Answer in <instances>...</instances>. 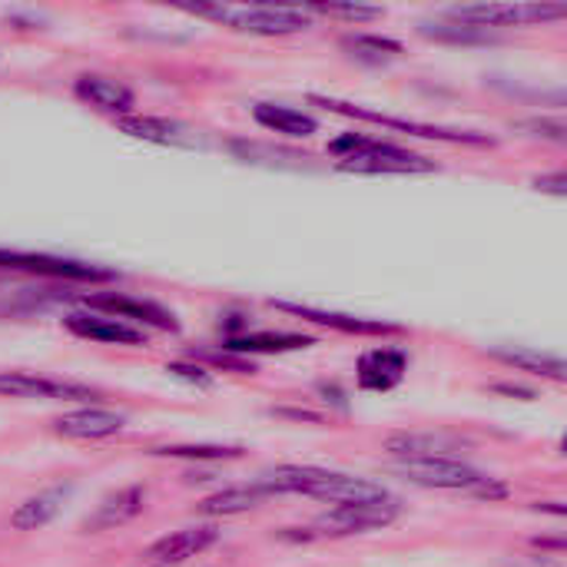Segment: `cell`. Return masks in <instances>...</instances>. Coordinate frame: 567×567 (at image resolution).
<instances>
[{
  "mask_svg": "<svg viewBox=\"0 0 567 567\" xmlns=\"http://www.w3.org/2000/svg\"><path fill=\"white\" fill-rule=\"evenodd\" d=\"M535 189H542V193H555V196H565V193H567V176H565V173H555V176H542V179H535Z\"/></svg>",
  "mask_w": 567,
  "mask_h": 567,
  "instance_id": "1f68e13d",
  "label": "cell"
},
{
  "mask_svg": "<svg viewBox=\"0 0 567 567\" xmlns=\"http://www.w3.org/2000/svg\"><path fill=\"white\" fill-rule=\"evenodd\" d=\"M0 399H47V402H83L96 399L93 389L76 382H60L33 372H0Z\"/></svg>",
  "mask_w": 567,
  "mask_h": 567,
  "instance_id": "30bf717a",
  "label": "cell"
},
{
  "mask_svg": "<svg viewBox=\"0 0 567 567\" xmlns=\"http://www.w3.org/2000/svg\"><path fill=\"white\" fill-rule=\"evenodd\" d=\"M339 173H359V176H379V173H435V159L402 150L395 143L385 140H369L365 150H359L355 156H346L336 163Z\"/></svg>",
  "mask_w": 567,
  "mask_h": 567,
  "instance_id": "52a82bcc",
  "label": "cell"
},
{
  "mask_svg": "<svg viewBox=\"0 0 567 567\" xmlns=\"http://www.w3.org/2000/svg\"><path fill=\"white\" fill-rule=\"evenodd\" d=\"M312 103L326 106V110H336L342 116H355V120H365V123H379V126H389V130H402L409 136H422V140H442V143H468V146H492L495 136H485V133H472V130H449V126H429V123H415V120H395V116H385V113H375V110H365L359 103H346V100H336V96H312Z\"/></svg>",
  "mask_w": 567,
  "mask_h": 567,
  "instance_id": "5b68a950",
  "label": "cell"
},
{
  "mask_svg": "<svg viewBox=\"0 0 567 567\" xmlns=\"http://www.w3.org/2000/svg\"><path fill=\"white\" fill-rule=\"evenodd\" d=\"M306 13H322V17H342V20H355V23H365V20H379L385 10L382 7H362V3H312L306 7Z\"/></svg>",
  "mask_w": 567,
  "mask_h": 567,
  "instance_id": "83f0119b",
  "label": "cell"
},
{
  "mask_svg": "<svg viewBox=\"0 0 567 567\" xmlns=\"http://www.w3.org/2000/svg\"><path fill=\"white\" fill-rule=\"evenodd\" d=\"M0 269L40 276V279H66V282H113L116 279V272L103 266L47 256V252H17V249H0Z\"/></svg>",
  "mask_w": 567,
  "mask_h": 567,
  "instance_id": "8992f818",
  "label": "cell"
},
{
  "mask_svg": "<svg viewBox=\"0 0 567 567\" xmlns=\"http://www.w3.org/2000/svg\"><path fill=\"white\" fill-rule=\"evenodd\" d=\"M342 50H346L349 56H355L359 63L379 66V63H389V60L402 56L405 47H402L399 40L379 37V33H346V37H342Z\"/></svg>",
  "mask_w": 567,
  "mask_h": 567,
  "instance_id": "603a6c76",
  "label": "cell"
},
{
  "mask_svg": "<svg viewBox=\"0 0 567 567\" xmlns=\"http://www.w3.org/2000/svg\"><path fill=\"white\" fill-rule=\"evenodd\" d=\"M143 502H146V488L143 485H130L120 488L116 495L103 498V505L80 525L83 535H100V532H113L126 522H133L136 515H143Z\"/></svg>",
  "mask_w": 567,
  "mask_h": 567,
  "instance_id": "ac0fdd59",
  "label": "cell"
},
{
  "mask_svg": "<svg viewBox=\"0 0 567 567\" xmlns=\"http://www.w3.org/2000/svg\"><path fill=\"white\" fill-rule=\"evenodd\" d=\"M193 359H206L209 365H223V369H229V372H256V365L252 362H246V359H239V355H233V352H193Z\"/></svg>",
  "mask_w": 567,
  "mask_h": 567,
  "instance_id": "f1b7e54d",
  "label": "cell"
},
{
  "mask_svg": "<svg viewBox=\"0 0 567 567\" xmlns=\"http://www.w3.org/2000/svg\"><path fill=\"white\" fill-rule=\"evenodd\" d=\"M150 455L179 458V462H233V458H243L246 449H239V445H166V449H153Z\"/></svg>",
  "mask_w": 567,
  "mask_h": 567,
  "instance_id": "484cf974",
  "label": "cell"
},
{
  "mask_svg": "<svg viewBox=\"0 0 567 567\" xmlns=\"http://www.w3.org/2000/svg\"><path fill=\"white\" fill-rule=\"evenodd\" d=\"M219 542V528L216 525H203V528H183V532H173L159 542H153L146 548V565L153 567H169V565H183L203 551H209L213 545Z\"/></svg>",
  "mask_w": 567,
  "mask_h": 567,
  "instance_id": "8fae6325",
  "label": "cell"
},
{
  "mask_svg": "<svg viewBox=\"0 0 567 567\" xmlns=\"http://www.w3.org/2000/svg\"><path fill=\"white\" fill-rule=\"evenodd\" d=\"M495 392H502V395H522V399H535V392H528V389H518V385H495Z\"/></svg>",
  "mask_w": 567,
  "mask_h": 567,
  "instance_id": "d6a6232c",
  "label": "cell"
},
{
  "mask_svg": "<svg viewBox=\"0 0 567 567\" xmlns=\"http://www.w3.org/2000/svg\"><path fill=\"white\" fill-rule=\"evenodd\" d=\"M70 495V488H50V492H40V495H33V498H27L23 505H17V512L10 515V525L17 528V532H37V528H43V525H50L53 518H56V512H60V505H63V498Z\"/></svg>",
  "mask_w": 567,
  "mask_h": 567,
  "instance_id": "44dd1931",
  "label": "cell"
},
{
  "mask_svg": "<svg viewBox=\"0 0 567 567\" xmlns=\"http://www.w3.org/2000/svg\"><path fill=\"white\" fill-rule=\"evenodd\" d=\"M316 346L312 336H299V332H236L223 342V352L233 355H279V352H299Z\"/></svg>",
  "mask_w": 567,
  "mask_h": 567,
  "instance_id": "d6986e66",
  "label": "cell"
},
{
  "mask_svg": "<svg viewBox=\"0 0 567 567\" xmlns=\"http://www.w3.org/2000/svg\"><path fill=\"white\" fill-rule=\"evenodd\" d=\"M465 442L452 435H432V432H399L385 439V452L399 462H429V458H458Z\"/></svg>",
  "mask_w": 567,
  "mask_h": 567,
  "instance_id": "e0dca14e",
  "label": "cell"
},
{
  "mask_svg": "<svg viewBox=\"0 0 567 567\" xmlns=\"http://www.w3.org/2000/svg\"><path fill=\"white\" fill-rule=\"evenodd\" d=\"M567 13L565 3H472V7H452L449 17L455 23L468 27H532V23H548L561 20Z\"/></svg>",
  "mask_w": 567,
  "mask_h": 567,
  "instance_id": "277c9868",
  "label": "cell"
},
{
  "mask_svg": "<svg viewBox=\"0 0 567 567\" xmlns=\"http://www.w3.org/2000/svg\"><path fill=\"white\" fill-rule=\"evenodd\" d=\"M395 472L419 485V488H439V492H465L482 502H505L508 485L472 468L462 458H429V462H399Z\"/></svg>",
  "mask_w": 567,
  "mask_h": 567,
  "instance_id": "6da1fadb",
  "label": "cell"
},
{
  "mask_svg": "<svg viewBox=\"0 0 567 567\" xmlns=\"http://www.w3.org/2000/svg\"><path fill=\"white\" fill-rule=\"evenodd\" d=\"M422 33L432 40H445V43H492L495 33L482 30V27H468V23H422Z\"/></svg>",
  "mask_w": 567,
  "mask_h": 567,
  "instance_id": "4316f807",
  "label": "cell"
},
{
  "mask_svg": "<svg viewBox=\"0 0 567 567\" xmlns=\"http://www.w3.org/2000/svg\"><path fill=\"white\" fill-rule=\"evenodd\" d=\"M126 425V415L120 412H106V409H76L66 412L60 419H53V432L73 442H100V439H113L120 435Z\"/></svg>",
  "mask_w": 567,
  "mask_h": 567,
  "instance_id": "9a60e30c",
  "label": "cell"
},
{
  "mask_svg": "<svg viewBox=\"0 0 567 567\" xmlns=\"http://www.w3.org/2000/svg\"><path fill=\"white\" fill-rule=\"evenodd\" d=\"M272 306L286 316H296V319H306V322H316V326H326V329H336L346 336H402V326H395V322L359 319V316H346V312H326V309L296 306V302H282V299H272Z\"/></svg>",
  "mask_w": 567,
  "mask_h": 567,
  "instance_id": "7c38bea8",
  "label": "cell"
},
{
  "mask_svg": "<svg viewBox=\"0 0 567 567\" xmlns=\"http://www.w3.org/2000/svg\"><path fill=\"white\" fill-rule=\"evenodd\" d=\"M86 306L90 312H106L110 319H120L126 326H150V329H159V332H179V322L169 309L156 306V302H146V299H133V296H123V292H96V296H86Z\"/></svg>",
  "mask_w": 567,
  "mask_h": 567,
  "instance_id": "ba28073f",
  "label": "cell"
},
{
  "mask_svg": "<svg viewBox=\"0 0 567 567\" xmlns=\"http://www.w3.org/2000/svg\"><path fill=\"white\" fill-rule=\"evenodd\" d=\"M73 93L76 100H83L86 106L100 110V113H110V116H130L133 106H136V96L130 86H123L120 80H110V76H96V73H86V76H76L73 83Z\"/></svg>",
  "mask_w": 567,
  "mask_h": 567,
  "instance_id": "2e32d148",
  "label": "cell"
},
{
  "mask_svg": "<svg viewBox=\"0 0 567 567\" xmlns=\"http://www.w3.org/2000/svg\"><path fill=\"white\" fill-rule=\"evenodd\" d=\"M252 116H256L259 126H266L269 133H279V136L306 140V136L319 133V120L316 116H309L302 110H292V106H282V103H256Z\"/></svg>",
  "mask_w": 567,
  "mask_h": 567,
  "instance_id": "ffe728a7",
  "label": "cell"
},
{
  "mask_svg": "<svg viewBox=\"0 0 567 567\" xmlns=\"http://www.w3.org/2000/svg\"><path fill=\"white\" fill-rule=\"evenodd\" d=\"M518 130H532V136H545L551 143H565V123L561 120H525L518 123Z\"/></svg>",
  "mask_w": 567,
  "mask_h": 567,
  "instance_id": "4dcf8cb0",
  "label": "cell"
},
{
  "mask_svg": "<svg viewBox=\"0 0 567 567\" xmlns=\"http://www.w3.org/2000/svg\"><path fill=\"white\" fill-rule=\"evenodd\" d=\"M309 498H319L329 505H402L385 485H375L369 478H352L342 472H329V468L309 488Z\"/></svg>",
  "mask_w": 567,
  "mask_h": 567,
  "instance_id": "9c48e42d",
  "label": "cell"
},
{
  "mask_svg": "<svg viewBox=\"0 0 567 567\" xmlns=\"http://www.w3.org/2000/svg\"><path fill=\"white\" fill-rule=\"evenodd\" d=\"M402 505H336L316 518L312 528H296L302 535H282V542H316V538H349L375 528H389Z\"/></svg>",
  "mask_w": 567,
  "mask_h": 567,
  "instance_id": "3957f363",
  "label": "cell"
},
{
  "mask_svg": "<svg viewBox=\"0 0 567 567\" xmlns=\"http://www.w3.org/2000/svg\"><path fill=\"white\" fill-rule=\"evenodd\" d=\"M166 372H169V375H176V379H183V382H193V385H199V389H209V385H213V375H209V369H203V365L169 362V365H166Z\"/></svg>",
  "mask_w": 567,
  "mask_h": 567,
  "instance_id": "f546056e",
  "label": "cell"
},
{
  "mask_svg": "<svg viewBox=\"0 0 567 567\" xmlns=\"http://www.w3.org/2000/svg\"><path fill=\"white\" fill-rule=\"evenodd\" d=\"M492 359L518 369V372H532V375H548V379H565L567 365L558 355H542L532 349H492Z\"/></svg>",
  "mask_w": 567,
  "mask_h": 567,
  "instance_id": "cb8c5ba5",
  "label": "cell"
},
{
  "mask_svg": "<svg viewBox=\"0 0 567 567\" xmlns=\"http://www.w3.org/2000/svg\"><path fill=\"white\" fill-rule=\"evenodd\" d=\"M262 498H266V492H262L259 485L226 488V492H216V495L203 498V502H199V515H206V518H229V515H243V512H252Z\"/></svg>",
  "mask_w": 567,
  "mask_h": 567,
  "instance_id": "7402d4cb",
  "label": "cell"
},
{
  "mask_svg": "<svg viewBox=\"0 0 567 567\" xmlns=\"http://www.w3.org/2000/svg\"><path fill=\"white\" fill-rule=\"evenodd\" d=\"M409 372V355L402 349H372L359 359V369H355V382L362 392H392L395 385H402Z\"/></svg>",
  "mask_w": 567,
  "mask_h": 567,
  "instance_id": "4fadbf2b",
  "label": "cell"
},
{
  "mask_svg": "<svg viewBox=\"0 0 567 567\" xmlns=\"http://www.w3.org/2000/svg\"><path fill=\"white\" fill-rule=\"evenodd\" d=\"M189 13L209 17L223 27L252 33V37H289V33L312 27L309 13L296 10V7H209V3H199V7H189Z\"/></svg>",
  "mask_w": 567,
  "mask_h": 567,
  "instance_id": "7a4b0ae2",
  "label": "cell"
},
{
  "mask_svg": "<svg viewBox=\"0 0 567 567\" xmlns=\"http://www.w3.org/2000/svg\"><path fill=\"white\" fill-rule=\"evenodd\" d=\"M63 326L76 339H90V342H103V346H146L143 329H133V326L100 316V312H70L63 319Z\"/></svg>",
  "mask_w": 567,
  "mask_h": 567,
  "instance_id": "5bb4252c",
  "label": "cell"
},
{
  "mask_svg": "<svg viewBox=\"0 0 567 567\" xmlns=\"http://www.w3.org/2000/svg\"><path fill=\"white\" fill-rule=\"evenodd\" d=\"M116 126L133 136V140H146V143H176L179 140V126L173 120H163V116H120Z\"/></svg>",
  "mask_w": 567,
  "mask_h": 567,
  "instance_id": "d4e9b609",
  "label": "cell"
}]
</instances>
